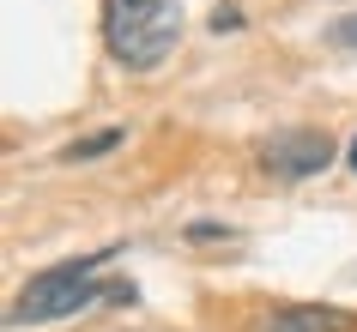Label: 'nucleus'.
Listing matches in <instances>:
<instances>
[{
	"label": "nucleus",
	"mask_w": 357,
	"mask_h": 332,
	"mask_svg": "<svg viewBox=\"0 0 357 332\" xmlns=\"http://www.w3.org/2000/svg\"><path fill=\"white\" fill-rule=\"evenodd\" d=\"M182 42V0H103V49L115 67L151 73Z\"/></svg>",
	"instance_id": "obj_2"
},
{
	"label": "nucleus",
	"mask_w": 357,
	"mask_h": 332,
	"mask_svg": "<svg viewBox=\"0 0 357 332\" xmlns=\"http://www.w3.org/2000/svg\"><path fill=\"white\" fill-rule=\"evenodd\" d=\"M351 169H357V139H351Z\"/></svg>",
	"instance_id": "obj_9"
},
{
	"label": "nucleus",
	"mask_w": 357,
	"mask_h": 332,
	"mask_svg": "<svg viewBox=\"0 0 357 332\" xmlns=\"http://www.w3.org/2000/svg\"><path fill=\"white\" fill-rule=\"evenodd\" d=\"M225 236V223H188V242H218Z\"/></svg>",
	"instance_id": "obj_8"
},
{
	"label": "nucleus",
	"mask_w": 357,
	"mask_h": 332,
	"mask_svg": "<svg viewBox=\"0 0 357 332\" xmlns=\"http://www.w3.org/2000/svg\"><path fill=\"white\" fill-rule=\"evenodd\" d=\"M121 145V127H109V133H91V139H79V145H67V164H85V157H103V151H115Z\"/></svg>",
	"instance_id": "obj_5"
},
{
	"label": "nucleus",
	"mask_w": 357,
	"mask_h": 332,
	"mask_svg": "<svg viewBox=\"0 0 357 332\" xmlns=\"http://www.w3.org/2000/svg\"><path fill=\"white\" fill-rule=\"evenodd\" d=\"M248 332H357V314L327 302H284V308H261Z\"/></svg>",
	"instance_id": "obj_4"
},
{
	"label": "nucleus",
	"mask_w": 357,
	"mask_h": 332,
	"mask_svg": "<svg viewBox=\"0 0 357 332\" xmlns=\"http://www.w3.org/2000/svg\"><path fill=\"white\" fill-rule=\"evenodd\" d=\"M103 260H109V248L37 272L19 296H13V326H49V320L97 308V302H133V284H97V266H103Z\"/></svg>",
	"instance_id": "obj_1"
},
{
	"label": "nucleus",
	"mask_w": 357,
	"mask_h": 332,
	"mask_svg": "<svg viewBox=\"0 0 357 332\" xmlns=\"http://www.w3.org/2000/svg\"><path fill=\"white\" fill-rule=\"evenodd\" d=\"M333 164V139L321 127H279L273 139H261V169L279 182H309Z\"/></svg>",
	"instance_id": "obj_3"
},
{
	"label": "nucleus",
	"mask_w": 357,
	"mask_h": 332,
	"mask_svg": "<svg viewBox=\"0 0 357 332\" xmlns=\"http://www.w3.org/2000/svg\"><path fill=\"white\" fill-rule=\"evenodd\" d=\"M327 37H333L339 49H351V55H357V13H345V19H333V24H327Z\"/></svg>",
	"instance_id": "obj_6"
},
{
	"label": "nucleus",
	"mask_w": 357,
	"mask_h": 332,
	"mask_svg": "<svg viewBox=\"0 0 357 332\" xmlns=\"http://www.w3.org/2000/svg\"><path fill=\"white\" fill-rule=\"evenodd\" d=\"M212 31H218V37H225V31H243V13H236V6H218V13H212Z\"/></svg>",
	"instance_id": "obj_7"
}]
</instances>
